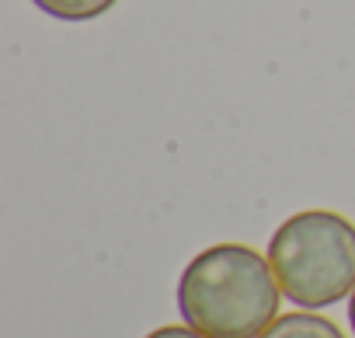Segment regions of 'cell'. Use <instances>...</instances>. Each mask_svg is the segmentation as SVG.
Masks as SVG:
<instances>
[{
  "instance_id": "7a4b0ae2",
  "label": "cell",
  "mask_w": 355,
  "mask_h": 338,
  "mask_svg": "<svg viewBox=\"0 0 355 338\" xmlns=\"http://www.w3.org/2000/svg\"><path fill=\"white\" fill-rule=\"evenodd\" d=\"M279 289L300 310H324L355 293V223L331 210H303L268 241Z\"/></svg>"
},
{
  "instance_id": "8992f818",
  "label": "cell",
  "mask_w": 355,
  "mask_h": 338,
  "mask_svg": "<svg viewBox=\"0 0 355 338\" xmlns=\"http://www.w3.org/2000/svg\"><path fill=\"white\" fill-rule=\"evenodd\" d=\"M348 324H352V331H355V293L348 296Z\"/></svg>"
},
{
  "instance_id": "5b68a950",
  "label": "cell",
  "mask_w": 355,
  "mask_h": 338,
  "mask_svg": "<svg viewBox=\"0 0 355 338\" xmlns=\"http://www.w3.org/2000/svg\"><path fill=\"white\" fill-rule=\"evenodd\" d=\"M146 338H206V335L196 331L192 324H164V328H153Z\"/></svg>"
},
{
  "instance_id": "6da1fadb",
  "label": "cell",
  "mask_w": 355,
  "mask_h": 338,
  "mask_svg": "<svg viewBox=\"0 0 355 338\" xmlns=\"http://www.w3.org/2000/svg\"><path fill=\"white\" fill-rule=\"evenodd\" d=\"M279 296L268 255L248 244H213L178 279V310L206 338H258L279 317Z\"/></svg>"
},
{
  "instance_id": "3957f363",
  "label": "cell",
  "mask_w": 355,
  "mask_h": 338,
  "mask_svg": "<svg viewBox=\"0 0 355 338\" xmlns=\"http://www.w3.org/2000/svg\"><path fill=\"white\" fill-rule=\"evenodd\" d=\"M258 338H345L341 328L313 310H293V314H279Z\"/></svg>"
},
{
  "instance_id": "277c9868",
  "label": "cell",
  "mask_w": 355,
  "mask_h": 338,
  "mask_svg": "<svg viewBox=\"0 0 355 338\" xmlns=\"http://www.w3.org/2000/svg\"><path fill=\"white\" fill-rule=\"evenodd\" d=\"M32 4L56 22H94L108 15L119 0H32Z\"/></svg>"
}]
</instances>
